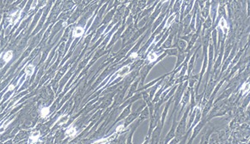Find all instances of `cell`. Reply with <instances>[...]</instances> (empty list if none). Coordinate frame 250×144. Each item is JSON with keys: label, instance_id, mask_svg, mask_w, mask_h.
Segmentation results:
<instances>
[{"label": "cell", "instance_id": "cell-1", "mask_svg": "<svg viewBox=\"0 0 250 144\" xmlns=\"http://www.w3.org/2000/svg\"><path fill=\"white\" fill-rule=\"evenodd\" d=\"M84 34V29L82 27H76L72 31V37L75 38L80 37Z\"/></svg>", "mask_w": 250, "mask_h": 144}, {"label": "cell", "instance_id": "cell-2", "mask_svg": "<svg viewBox=\"0 0 250 144\" xmlns=\"http://www.w3.org/2000/svg\"><path fill=\"white\" fill-rule=\"evenodd\" d=\"M40 136H41V133L39 132V131H35V132H33L31 136H30V140H31V143L30 144H34L35 143H36L38 140H39V138H40Z\"/></svg>", "mask_w": 250, "mask_h": 144}, {"label": "cell", "instance_id": "cell-3", "mask_svg": "<svg viewBox=\"0 0 250 144\" xmlns=\"http://www.w3.org/2000/svg\"><path fill=\"white\" fill-rule=\"evenodd\" d=\"M20 15H21V11L20 10H18L17 11H15V12H14L13 14H12L11 15V16H10V20H11V21L12 22V23H15L16 21H18V19L20 18Z\"/></svg>", "mask_w": 250, "mask_h": 144}, {"label": "cell", "instance_id": "cell-4", "mask_svg": "<svg viewBox=\"0 0 250 144\" xmlns=\"http://www.w3.org/2000/svg\"><path fill=\"white\" fill-rule=\"evenodd\" d=\"M130 71V66H125L124 67H122L118 72H117V76H126Z\"/></svg>", "mask_w": 250, "mask_h": 144}, {"label": "cell", "instance_id": "cell-5", "mask_svg": "<svg viewBox=\"0 0 250 144\" xmlns=\"http://www.w3.org/2000/svg\"><path fill=\"white\" fill-rule=\"evenodd\" d=\"M69 120H70V116L69 115H63V116L60 117L58 119V120L56 122V124H57L59 125H62V124H66Z\"/></svg>", "mask_w": 250, "mask_h": 144}, {"label": "cell", "instance_id": "cell-6", "mask_svg": "<svg viewBox=\"0 0 250 144\" xmlns=\"http://www.w3.org/2000/svg\"><path fill=\"white\" fill-rule=\"evenodd\" d=\"M76 133H77V131H76V129L74 127V126H70L66 130V134L67 136H70V137H73V136H75L76 135Z\"/></svg>", "mask_w": 250, "mask_h": 144}, {"label": "cell", "instance_id": "cell-7", "mask_svg": "<svg viewBox=\"0 0 250 144\" xmlns=\"http://www.w3.org/2000/svg\"><path fill=\"white\" fill-rule=\"evenodd\" d=\"M12 56H13V52H12V50H9V51H7L5 54H4V56H3V60L6 63H9V62H10V60L12 59Z\"/></svg>", "mask_w": 250, "mask_h": 144}, {"label": "cell", "instance_id": "cell-8", "mask_svg": "<svg viewBox=\"0 0 250 144\" xmlns=\"http://www.w3.org/2000/svg\"><path fill=\"white\" fill-rule=\"evenodd\" d=\"M35 66H34L33 65H28V66H27L25 67V72L27 76H31L33 75V73L35 72Z\"/></svg>", "mask_w": 250, "mask_h": 144}, {"label": "cell", "instance_id": "cell-9", "mask_svg": "<svg viewBox=\"0 0 250 144\" xmlns=\"http://www.w3.org/2000/svg\"><path fill=\"white\" fill-rule=\"evenodd\" d=\"M50 108L48 107H44L41 109V117L44 118L47 116H48V114H50Z\"/></svg>", "mask_w": 250, "mask_h": 144}, {"label": "cell", "instance_id": "cell-10", "mask_svg": "<svg viewBox=\"0 0 250 144\" xmlns=\"http://www.w3.org/2000/svg\"><path fill=\"white\" fill-rule=\"evenodd\" d=\"M157 56H157V54H156V53H151V54H150L148 55V60H149L150 62H154V61L156 60Z\"/></svg>", "mask_w": 250, "mask_h": 144}, {"label": "cell", "instance_id": "cell-11", "mask_svg": "<svg viewBox=\"0 0 250 144\" xmlns=\"http://www.w3.org/2000/svg\"><path fill=\"white\" fill-rule=\"evenodd\" d=\"M175 18V15L174 14V15H172L171 17L169 18V19L167 20V21H166V25H165V27H169L171 25V24L172 23V21H173V20Z\"/></svg>", "mask_w": 250, "mask_h": 144}, {"label": "cell", "instance_id": "cell-12", "mask_svg": "<svg viewBox=\"0 0 250 144\" xmlns=\"http://www.w3.org/2000/svg\"><path fill=\"white\" fill-rule=\"evenodd\" d=\"M108 141H109L108 138H104V139L98 140L95 141V143H93L92 144H106Z\"/></svg>", "mask_w": 250, "mask_h": 144}, {"label": "cell", "instance_id": "cell-13", "mask_svg": "<svg viewBox=\"0 0 250 144\" xmlns=\"http://www.w3.org/2000/svg\"><path fill=\"white\" fill-rule=\"evenodd\" d=\"M220 27H221L222 29L225 28V27H226V20H225V18H221V19H220Z\"/></svg>", "mask_w": 250, "mask_h": 144}, {"label": "cell", "instance_id": "cell-14", "mask_svg": "<svg viewBox=\"0 0 250 144\" xmlns=\"http://www.w3.org/2000/svg\"><path fill=\"white\" fill-rule=\"evenodd\" d=\"M249 90V83H246V85H245V86H244V91H243V95L244 94H246V93H247L248 91Z\"/></svg>", "mask_w": 250, "mask_h": 144}, {"label": "cell", "instance_id": "cell-15", "mask_svg": "<svg viewBox=\"0 0 250 144\" xmlns=\"http://www.w3.org/2000/svg\"><path fill=\"white\" fill-rule=\"evenodd\" d=\"M123 129H124V125H120L116 128V131L117 132H121Z\"/></svg>", "mask_w": 250, "mask_h": 144}, {"label": "cell", "instance_id": "cell-16", "mask_svg": "<svg viewBox=\"0 0 250 144\" xmlns=\"http://www.w3.org/2000/svg\"><path fill=\"white\" fill-rule=\"evenodd\" d=\"M14 89H15V85H10L9 86V90L12 91Z\"/></svg>", "mask_w": 250, "mask_h": 144}, {"label": "cell", "instance_id": "cell-17", "mask_svg": "<svg viewBox=\"0 0 250 144\" xmlns=\"http://www.w3.org/2000/svg\"><path fill=\"white\" fill-rule=\"evenodd\" d=\"M137 56V53H134V54H132L130 55V57H132V58H136Z\"/></svg>", "mask_w": 250, "mask_h": 144}]
</instances>
